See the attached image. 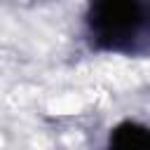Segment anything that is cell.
<instances>
[{
    "label": "cell",
    "instance_id": "2",
    "mask_svg": "<svg viewBox=\"0 0 150 150\" xmlns=\"http://www.w3.org/2000/svg\"><path fill=\"white\" fill-rule=\"evenodd\" d=\"M110 143L115 148H150V129L138 124H122L112 131Z\"/></svg>",
    "mask_w": 150,
    "mask_h": 150
},
{
    "label": "cell",
    "instance_id": "1",
    "mask_svg": "<svg viewBox=\"0 0 150 150\" xmlns=\"http://www.w3.org/2000/svg\"><path fill=\"white\" fill-rule=\"evenodd\" d=\"M141 23V9L134 0H98L94 14V28L98 38L117 45L136 33Z\"/></svg>",
    "mask_w": 150,
    "mask_h": 150
}]
</instances>
